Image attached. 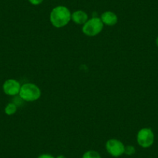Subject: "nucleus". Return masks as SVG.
I'll return each instance as SVG.
<instances>
[{
    "label": "nucleus",
    "instance_id": "nucleus-1",
    "mask_svg": "<svg viewBox=\"0 0 158 158\" xmlns=\"http://www.w3.org/2000/svg\"><path fill=\"white\" fill-rule=\"evenodd\" d=\"M50 19L54 27L57 28L65 27L71 19V13L67 7L59 6L53 9L50 15Z\"/></svg>",
    "mask_w": 158,
    "mask_h": 158
},
{
    "label": "nucleus",
    "instance_id": "nucleus-2",
    "mask_svg": "<svg viewBox=\"0 0 158 158\" xmlns=\"http://www.w3.org/2000/svg\"><path fill=\"white\" fill-rule=\"evenodd\" d=\"M19 96L27 102H33L37 100L41 95V92L37 85L32 83H26L21 85Z\"/></svg>",
    "mask_w": 158,
    "mask_h": 158
},
{
    "label": "nucleus",
    "instance_id": "nucleus-3",
    "mask_svg": "<svg viewBox=\"0 0 158 158\" xmlns=\"http://www.w3.org/2000/svg\"><path fill=\"white\" fill-rule=\"evenodd\" d=\"M103 23L99 18H92L83 25L82 31L89 36H94L98 34L103 28Z\"/></svg>",
    "mask_w": 158,
    "mask_h": 158
},
{
    "label": "nucleus",
    "instance_id": "nucleus-4",
    "mask_svg": "<svg viewBox=\"0 0 158 158\" xmlns=\"http://www.w3.org/2000/svg\"><path fill=\"white\" fill-rule=\"evenodd\" d=\"M137 143L143 148H148L153 144L154 134L150 128H143L138 132L136 136Z\"/></svg>",
    "mask_w": 158,
    "mask_h": 158
},
{
    "label": "nucleus",
    "instance_id": "nucleus-5",
    "mask_svg": "<svg viewBox=\"0 0 158 158\" xmlns=\"http://www.w3.org/2000/svg\"><path fill=\"white\" fill-rule=\"evenodd\" d=\"M106 148L109 154L115 157H118L124 153L125 146L118 139H110L106 142Z\"/></svg>",
    "mask_w": 158,
    "mask_h": 158
},
{
    "label": "nucleus",
    "instance_id": "nucleus-6",
    "mask_svg": "<svg viewBox=\"0 0 158 158\" xmlns=\"http://www.w3.org/2000/svg\"><path fill=\"white\" fill-rule=\"evenodd\" d=\"M4 92L8 95H16L19 93L21 85L15 79H8L4 82L2 86Z\"/></svg>",
    "mask_w": 158,
    "mask_h": 158
},
{
    "label": "nucleus",
    "instance_id": "nucleus-7",
    "mask_svg": "<svg viewBox=\"0 0 158 158\" xmlns=\"http://www.w3.org/2000/svg\"><path fill=\"white\" fill-rule=\"evenodd\" d=\"M101 20L102 21L103 24L107 26H114L117 23L118 17L115 13L111 11H106L102 14Z\"/></svg>",
    "mask_w": 158,
    "mask_h": 158
},
{
    "label": "nucleus",
    "instance_id": "nucleus-8",
    "mask_svg": "<svg viewBox=\"0 0 158 158\" xmlns=\"http://www.w3.org/2000/svg\"><path fill=\"white\" fill-rule=\"evenodd\" d=\"M71 19L76 24H78V25L83 24L84 25L88 21V15L85 12L82 11V10H77L71 14Z\"/></svg>",
    "mask_w": 158,
    "mask_h": 158
},
{
    "label": "nucleus",
    "instance_id": "nucleus-9",
    "mask_svg": "<svg viewBox=\"0 0 158 158\" xmlns=\"http://www.w3.org/2000/svg\"><path fill=\"white\" fill-rule=\"evenodd\" d=\"M16 110H17V107L14 103H9L5 108V112L8 115H11L16 113Z\"/></svg>",
    "mask_w": 158,
    "mask_h": 158
},
{
    "label": "nucleus",
    "instance_id": "nucleus-10",
    "mask_svg": "<svg viewBox=\"0 0 158 158\" xmlns=\"http://www.w3.org/2000/svg\"><path fill=\"white\" fill-rule=\"evenodd\" d=\"M82 158H101V156L97 151L89 150L83 154Z\"/></svg>",
    "mask_w": 158,
    "mask_h": 158
},
{
    "label": "nucleus",
    "instance_id": "nucleus-11",
    "mask_svg": "<svg viewBox=\"0 0 158 158\" xmlns=\"http://www.w3.org/2000/svg\"><path fill=\"white\" fill-rule=\"evenodd\" d=\"M136 152V149L133 146H127L125 147V150H124V153H126L127 155H129V156H131V155H133Z\"/></svg>",
    "mask_w": 158,
    "mask_h": 158
},
{
    "label": "nucleus",
    "instance_id": "nucleus-12",
    "mask_svg": "<svg viewBox=\"0 0 158 158\" xmlns=\"http://www.w3.org/2000/svg\"><path fill=\"white\" fill-rule=\"evenodd\" d=\"M28 1L32 4V5L37 6L40 5V3H42L44 0H28Z\"/></svg>",
    "mask_w": 158,
    "mask_h": 158
},
{
    "label": "nucleus",
    "instance_id": "nucleus-13",
    "mask_svg": "<svg viewBox=\"0 0 158 158\" xmlns=\"http://www.w3.org/2000/svg\"><path fill=\"white\" fill-rule=\"evenodd\" d=\"M38 158H54L52 155L51 154H48V153H44V154H41L40 155L38 156Z\"/></svg>",
    "mask_w": 158,
    "mask_h": 158
},
{
    "label": "nucleus",
    "instance_id": "nucleus-14",
    "mask_svg": "<svg viewBox=\"0 0 158 158\" xmlns=\"http://www.w3.org/2000/svg\"><path fill=\"white\" fill-rule=\"evenodd\" d=\"M56 158H66V157H65L64 156H63V155H60V156H57V157H56Z\"/></svg>",
    "mask_w": 158,
    "mask_h": 158
},
{
    "label": "nucleus",
    "instance_id": "nucleus-15",
    "mask_svg": "<svg viewBox=\"0 0 158 158\" xmlns=\"http://www.w3.org/2000/svg\"><path fill=\"white\" fill-rule=\"evenodd\" d=\"M156 46L158 47V36H157V38L156 39Z\"/></svg>",
    "mask_w": 158,
    "mask_h": 158
}]
</instances>
